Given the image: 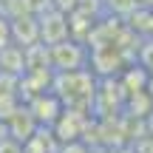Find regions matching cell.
<instances>
[{
	"label": "cell",
	"mask_w": 153,
	"mask_h": 153,
	"mask_svg": "<svg viewBox=\"0 0 153 153\" xmlns=\"http://www.w3.org/2000/svg\"><path fill=\"white\" fill-rule=\"evenodd\" d=\"M48 62L57 74H68V71H82L91 62V51L76 40H62L57 45H48Z\"/></svg>",
	"instance_id": "cell-1"
},
{
	"label": "cell",
	"mask_w": 153,
	"mask_h": 153,
	"mask_svg": "<svg viewBox=\"0 0 153 153\" xmlns=\"http://www.w3.org/2000/svg\"><path fill=\"white\" fill-rule=\"evenodd\" d=\"M11 40L14 43H23V48H28V45H37L40 40V23L37 17L31 14H17L14 20H11Z\"/></svg>",
	"instance_id": "cell-4"
},
{
	"label": "cell",
	"mask_w": 153,
	"mask_h": 153,
	"mask_svg": "<svg viewBox=\"0 0 153 153\" xmlns=\"http://www.w3.org/2000/svg\"><path fill=\"white\" fill-rule=\"evenodd\" d=\"M37 23H40V37H43V43L57 45V43H62V40H68L71 26H68L65 11L48 9V11H43V14L37 17Z\"/></svg>",
	"instance_id": "cell-3"
},
{
	"label": "cell",
	"mask_w": 153,
	"mask_h": 153,
	"mask_svg": "<svg viewBox=\"0 0 153 153\" xmlns=\"http://www.w3.org/2000/svg\"><path fill=\"white\" fill-rule=\"evenodd\" d=\"M57 153H91V148H85L82 142H65L57 148Z\"/></svg>",
	"instance_id": "cell-5"
},
{
	"label": "cell",
	"mask_w": 153,
	"mask_h": 153,
	"mask_svg": "<svg viewBox=\"0 0 153 153\" xmlns=\"http://www.w3.org/2000/svg\"><path fill=\"white\" fill-rule=\"evenodd\" d=\"M26 111L31 114V119L37 122V128H51L57 119H60V114L65 111V105L57 99L54 91H43V94H37V97L28 99Z\"/></svg>",
	"instance_id": "cell-2"
}]
</instances>
